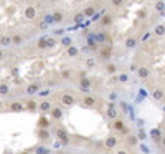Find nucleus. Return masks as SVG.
Instances as JSON below:
<instances>
[{
	"mask_svg": "<svg viewBox=\"0 0 165 154\" xmlns=\"http://www.w3.org/2000/svg\"><path fill=\"white\" fill-rule=\"evenodd\" d=\"M61 103L65 104V106H73V104L76 103V100H75V96H73V94L65 93V94L61 96Z\"/></svg>",
	"mask_w": 165,
	"mask_h": 154,
	"instance_id": "nucleus-1",
	"label": "nucleus"
},
{
	"mask_svg": "<svg viewBox=\"0 0 165 154\" xmlns=\"http://www.w3.org/2000/svg\"><path fill=\"white\" fill-rule=\"evenodd\" d=\"M111 55H112L111 47H103V48L99 50V58H103V60H109Z\"/></svg>",
	"mask_w": 165,
	"mask_h": 154,
	"instance_id": "nucleus-2",
	"label": "nucleus"
},
{
	"mask_svg": "<svg viewBox=\"0 0 165 154\" xmlns=\"http://www.w3.org/2000/svg\"><path fill=\"white\" fill-rule=\"evenodd\" d=\"M25 110V104L20 103V101H13V103H10V111H13V113H20V111Z\"/></svg>",
	"mask_w": 165,
	"mask_h": 154,
	"instance_id": "nucleus-3",
	"label": "nucleus"
},
{
	"mask_svg": "<svg viewBox=\"0 0 165 154\" xmlns=\"http://www.w3.org/2000/svg\"><path fill=\"white\" fill-rule=\"evenodd\" d=\"M38 91H40V83H30V85L27 86V90H25L27 94H35Z\"/></svg>",
	"mask_w": 165,
	"mask_h": 154,
	"instance_id": "nucleus-4",
	"label": "nucleus"
},
{
	"mask_svg": "<svg viewBox=\"0 0 165 154\" xmlns=\"http://www.w3.org/2000/svg\"><path fill=\"white\" fill-rule=\"evenodd\" d=\"M35 17H36V8H35V7H27L25 8V18L33 20Z\"/></svg>",
	"mask_w": 165,
	"mask_h": 154,
	"instance_id": "nucleus-5",
	"label": "nucleus"
},
{
	"mask_svg": "<svg viewBox=\"0 0 165 154\" xmlns=\"http://www.w3.org/2000/svg\"><path fill=\"white\" fill-rule=\"evenodd\" d=\"M25 110H28L30 113H35V111L38 110V104H36V101H35V100H28L27 103H25Z\"/></svg>",
	"mask_w": 165,
	"mask_h": 154,
	"instance_id": "nucleus-6",
	"label": "nucleus"
},
{
	"mask_svg": "<svg viewBox=\"0 0 165 154\" xmlns=\"http://www.w3.org/2000/svg\"><path fill=\"white\" fill-rule=\"evenodd\" d=\"M79 85H81V88H84V91H89V86H91V80L86 78L84 75H81V80H79Z\"/></svg>",
	"mask_w": 165,
	"mask_h": 154,
	"instance_id": "nucleus-7",
	"label": "nucleus"
},
{
	"mask_svg": "<svg viewBox=\"0 0 165 154\" xmlns=\"http://www.w3.org/2000/svg\"><path fill=\"white\" fill-rule=\"evenodd\" d=\"M38 110H40L41 113H48V111H51V103H50V101H46V100L41 101V103L38 104Z\"/></svg>",
	"mask_w": 165,
	"mask_h": 154,
	"instance_id": "nucleus-8",
	"label": "nucleus"
},
{
	"mask_svg": "<svg viewBox=\"0 0 165 154\" xmlns=\"http://www.w3.org/2000/svg\"><path fill=\"white\" fill-rule=\"evenodd\" d=\"M56 138H59L63 143H65V144L68 143V134H66V131H65L63 128H58V129H56Z\"/></svg>",
	"mask_w": 165,
	"mask_h": 154,
	"instance_id": "nucleus-9",
	"label": "nucleus"
},
{
	"mask_svg": "<svg viewBox=\"0 0 165 154\" xmlns=\"http://www.w3.org/2000/svg\"><path fill=\"white\" fill-rule=\"evenodd\" d=\"M99 25L101 27H107V25H112V17L111 15H103V18L99 20Z\"/></svg>",
	"mask_w": 165,
	"mask_h": 154,
	"instance_id": "nucleus-10",
	"label": "nucleus"
},
{
	"mask_svg": "<svg viewBox=\"0 0 165 154\" xmlns=\"http://www.w3.org/2000/svg\"><path fill=\"white\" fill-rule=\"evenodd\" d=\"M81 101H83V104H86V106H89V108L96 106V100H94L93 96H89V94H87V96H84Z\"/></svg>",
	"mask_w": 165,
	"mask_h": 154,
	"instance_id": "nucleus-11",
	"label": "nucleus"
},
{
	"mask_svg": "<svg viewBox=\"0 0 165 154\" xmlns=\"http://www.w3.org/2000/svg\"><path fill=\"white\" fill-rule=\"evenodd\" d=\"M51 17H53V22L55 23H61L63 18H65V17H63V12H59V10H55Z\"/></svg>",
	"mask_w": 165,
	"mask_h": 154,
	"instance_id": "nucleus-12",
	"label": "nucleus"
},
{
	"mask_svg": "<svg viewBox=\"0 0 165 154\" xmlns=\"http://www.w3.org/2000/svg\"><path fill=\"white\" fill-rule=\"evenodd\" d=\"M94 12H96V7L94 5H89L83 10V15L84 17H94Z\"/></svg>",
	"mask_w": 165,
	"mask_h": 154,
	"instance_id": "nucleus-13",
	"label": "nucleus"
},
{
	"mask_svg": "<svg viewBox=\"0 0 165 154\" xmlns=\"http://www.w3.org/2000/svg\"><path fill=\"white\" fill-rule=\"evenodd\" d=\"M10 93V86L7 83H0V96H7Z\"/></svg>",
	"mask_w": 165,
	"mask_h": 154,
	"instance_id": "nucleus-14",
	"label": "nucleus"
},
{
	"mask_svg": "<svg viewBox=\"0 0 165 154\" xmlns=\"http://www.w3.org/2000/svg\"><path fill=\"white\" fill-rule=\"evenodd\" d=\"M36 47H38V50H48L46 38H38V41H36Z\"/></svg>",
	"mask_w": 165,
	"mask_h": 154,
	"instance_id": "nucleus-15",
	"label": "nucleus"
},
{
	"mask_svg": "<svg viewBox=\"0 0 165 154\" xmlns=\"http://www.w3.org/2000/svg\"><path fill=\"white\" fill-rule=\"evenodd\" d=\"M0 45H2V47H8V45H12V37H7V35L0 37Z\"/></svg>",
	"mask_w": 165,
	"mask_h": 154,
	"instance_id": "nucleus-16",
	"label": "nucleus"
},
{
	"mask_svg": "<svg viewBox=\"0 0 165 154\" xmlns=\"http://www.w3.org/2000/svg\"><path fill=\"white\" fill-rule=\"evenodd\" d=\"M51 116H53L55 120H61V118H63V111L59 110V108H53V110H51Z\"/></svg>",
	"mask_w": 165,
	"mask_h": 154,
	"instance_id": "nucleus-17",
	"label": "nucleus"
},
{
	"mask_svg": "<svg viewBox=\"0 0 165 154\" xmlns=\"http://www.w3.org/2000/svg\"><path fill=\"white\" fill-rule=\"evenodd\" d=\"M66 51H68V55H69V57H76V55L79 53V50H78L76 47H73V45H71V47H68V48H66Z\"/></svg>",
	"mask_w": 165,
	"mask_h": 154,
	"instance_id": "nucleus-18",
	"label": "nucleus"
},
{
	"mask_svg": "<svg viewBox=\"0 0 165 154\" xmlns=\"http://www.w3.org/2000/svg\"><path fill=\"white\" fill-rule=\"evenodd\" d=\"M22 41H23L22 35H13V37H12V43L13 45H22Z\"/></svg>",
	"mask_w": 165,
	"mask_h": 154,
	"instance_id": "nucleus-19",
	"label": "nucleus"
},
{
	"mask_svg": "<svg viewBox=\"0 0 165 154\" xmlns=\"http://www.w3.org/2000/svg\"><path fill=\"white\" fill-rule=\"evenodd\" d=\"M107 116L112 118V120H116V118H117V110H116V106L114 108H107Z\"/></svg>",
	"mask_w": 165,
	"mask_h": 154,
	"instance_id": "nucleus-20",
	"label": "nucleus"
},
{
	"mask_svg": "<svg viewBox=\"0 0 165 154\" xmlns=\"http://www.w3.org/2000/svg\"><path fill=\"white\" fill-rule=\"evenodd\" d=\"M116 143H117V141H116V138H112V136H111V138H107L106 139V148H114V146H116Z\"/></svg>",
	"mask_w": 165,
	"mask_h": 154,
	"instance_id": "nucleus-21",
	"label": "nucleus"
},
{
	"mask_svg": "<svg viewBox=\"0 0 165 154\" xmlns=\"http://www.w3.org/2000/svg\"><path fill=\"white\" fill-rule=\"evenodd\" d=\"M46 45H48V50H50V48H53L55 45H56V38L48 37V38H46Z\"/></svg>",
	"mask_w": 165,
	"mask_h": 154,
	"instance_id": "nucleus-22",
	"label": "nucleus"
},
{
	"mask_svg": "<svg viewBox=\"0 0 165 154\" xmlns=\"http://www.w3.org/2000/svg\"><path fill=\"white\" fill-rule=\"evenodd\" d=\"M38 126H40L41 129H45V128L48 126V120H46L45 116H41V118H40V121H38Z\"/></svg>",
	"mask_w": 165,
	"mask_h": 154,
	"instance_id": "nucleus-23",
	"label": "nucleus"
},
{
	"mask_svg": "<svg viewBox=\"0 0 165 154\" xmlns=\"http://www.w3.org/2000/svg\"><path fill=\"white\" fill-rule=\"evenodd\" d=\"M71 75H73L71 70H63V71H61V78L63 80H69V78H71Z\"/></svg>",
	"mask_w": 165,
	"mask_h": 154,
	"instance_id": "nucleus-24",
	"label": "nucleus"
},
{
	"mask_svg": "<svg viewBox=\"0 0 165 154\" xmlns=\"http://www.w3.org/2000/svg\"><path fill=\"white\" fill-rule=\"evenodd\" d=\"M147 75H149V70H147V68H140L139 70V76H140V78H147Z\"/></svg>",
	"mask_w": 165,
	"mask_h": 154,
	"instance_id": "nucleus-25",
	"label": "nucleus"
},
{
	"mask_svg": "<svg viewBox=\"0 0 165 154\" xmlns=\"http://www.w3.org/2000/svg\"><path fill=\"white\" fill-rule=\"evenodd\" d=\"M38 136H40L41 139H48V136H50V134H48V131H46V129H40Z\"/></svg>",
	"mask_w": 165,
	"mask_h": 154,
	"instance_id": "nucleus-26",
	"label": "nucleus"
},
{
	"mask_svg": "<svg viewBox=\"0 0 165 154\" xmlns=\"http://www.w3.org/2000/svg\"><path fill=\"white\" fill-rule=\"evenodd\" d=\"M61 43L65 45V47H71V38H69V37H63Z\"/></svg>",
	"mask_w": 165,
	"mask_h": 154,
	"instance_id": "nucleus-27",
	"label": "nucleus"
},
{
	"mask_svg": "<svg viewBox=\"0 0 165 154\" xmlns=\"http://www.w3.org/2000/svg\"><path fill=\"white\" fill-rule=\"evenodd\" d=\"M106 71H107V73H111V75H112V73H116V65L109 63V65L106 66Z\"/></svg>",
	"mask_w": 165,
	"mask_h": 154,
	"instance_id": "nucleus-28",
	"label": "nucleus"
},
{
	"mask_svg": "<svg viewBox=\"0 0 165 154\" xmlns=\"http://www.w3.org/2000/svg\"><path fill=\"white\" fill-rule=\"evenodd\" d=\"M154 98H155V100H162V98H163V93L160 91V90H155V91H154Z\"/></svg>",
	"mask_w": 165,
	"mask_h": 154,
	"instance_id": "nucleus-29",
	"label": "nucleus"
},
{
	"mask_svg": "<svg viewBox=\"0 0 165 154\" xmlns=\"http://www.w3.org/2000/svg\"><path fill=\"white\" fill-rule=\"evenodd\" d=\"M83 20H84V15H83V13H78V15L75 17V22H76V23H81Z\"/></svg>",
	"mask_w": 165,
	"mask_h": 154,
	"instance_id": "nucleus-30",
	"label": "nucleus"
},
{
	"mask_svg": "<svg viewBox=\"0 0 165 154\" xmlns=\"http://www.w3.org/2000/svg\"><path fill=\"white\" fill-rule=\"evenodd\" d=\"M36 154H48V151L43 148V146H38V148H36Z\"/></svg>",
	"mask_w": 165,
	"mask_h": 154,
	"instance_id": "nucleus-31",
	"label": "nucleus"
},
{
	"mask_svg": "<svg viewBox=\"0 0 165 154\" xmlns=\"http://www.w3.org/2000/svg\"><path fill=\"white\" fill-rule=\"evenodd\" d=\"M86 65L89 66V68H93V66H96V60H94V58H89V60L86 61Z\"/></svg>",
	"mask_w": 165,
	"mask_h": 154,
	"instance_id": "nucleus-32",
	"label": "nucleus"
},
{
	"mask_svg": "<svg viewBox=\"0 0 165 154\" xmlns=\"http://www.w3.org/2000/svg\"><path fill=\"white\" fill-rule=\"evenodd\" d=\"M125 45H127L129 48H131V47H134V45H135V38H129V40L125 41Z\"/></svg>",
	"mask_w": 165,
	"mask_h": 154,
	"instance_id": "nucleus-33",
	"label": "nucleus"
},
{
	"mask_svg": "<svg viewBox=\"0 0 165 154\" xmlns=\"http://www.w3.org/2000/svg\"><path fill=\"white\" fill-rule=\"evenodd\" d=\"M163 33H165V27H162V25L157 27V35H163Z\"/></svg>",
	"mask_w": 165,
	"mask_h": 154,
	"instance_id": "nucleus-34",
	"label": "nucleus"
},
{
	"mask_svg": "<svg viewBox=\"0 0 165 154\" xmlns=\"http://www.w3.org/2000/svg\"><path fill=\"white\" fill-rule=\"evenodd\" d=\"M155 8H157V12H162V10H163V3L162 2H157Z\"/></svg>",
	"mask_w": 165,
	"mask_h": 154,
	"instance_id": "nucleus-35",
	"label": "nucleus"
},
{
	"mask_svg": "<svg viewBox=\"0 0 165 154\" xmlns=\"http://www.w3.org/2000/svg\"><path fill=\"white\" fill-rule=\"evenodd\" d=\"M111 3H112V7H119L122 3V0H111Z\"/></svg>",
	"mask_w": 165,
	"mask_h": 154,
	"instance_id": "nucleus-36",
	"label": "nucleus"
},
{
	"mask_svg": "<svg viewBox=\"0 0 165 154\" xmlns=\"http://www.w3.org/2000/svg\"><path fill=\"white\" fill-rule=\"evenodd\" d=\"M135 143H137V139H135L134 136H131V138H129V144H131V146H134Z\"/></svg>",
	"mask_w": 165,
	"mask_h": 154,
	"instance_id": "nucleus-37",
	"label": "nucleus"
},
{
	"mask_svg": "<svg viewBox=\"0 0 165 154\" xmlns=\"http://www.w3.org/2000/svg\"><path fill=\"white\" fill-rule=\"evenodd\" d=\"M40 93V96L43 98V96H48V94H50V91H48V90H45V91H38Z\"/></svg>",
	"mask_w": 165,
	"mask_h": 154,
	"instance_id": "nucleus-38",
	"label": "nucleus"
},
{
	"mask_svg": "<svg viewBox=\"0 0 165 154\" xmlns=\"http://www.w3.org/2000/svg\"><path fill=\"white\" fill-rule=\"evenodd\" d=\"M119 80H121V81H127V75H121V76H119Z\"/></svg>",
	"mask_w": 165,
	"mask_h": 154,
	"instance_id": "nucleus-39",
	"label": "nucleus"
},
{
	"mask_svg": "<svg viewBox=\"0 0 165 154\" xmlns=\"http://www.w3.org/2000/svg\"><path fill=\"white\" fill-rule=\"evenodd\" d=\"M0 60H3V51L0 50Z\"/></svg>",
	"mask_w": 165,
	"mask_h": 154,
	"instance_id": "nucleus-40",
	"label": "nucleus"
},
{
	"mask_svg": "<svg viewBox=\"0 0 165 154\" xmlns=\"http://www.w3.org/2000/svg\"><path fill=\"white\" fill-rule=\"evenodd\" d=\"M117 154H127L125 151H117Z\"/></svg>",
	"mask_w": 165,
	"mask_h": 154,
	"instance_id": "nucleus-41",
	"label": "nucleus"
},
{
	"mask_svg": "<svg viewBox=\"0 0 165 154\" xmlns=\"http://www.w3.org/2000/svg\"><path fill=\"white\" fill-rule=\"evenodd\" d=\"M162 144H163V148H165V138H162Z\"/></svg>",
	"mask_w": 165,
	"mask_h": 154,
	"instance_id": "nucleus-42",
	"label": "nucleus"
},
{
	"mask_svg": "<svg viewBox=\"0 0 165 154\" xmlns=\"http://www.w3.org/2000/svg\"><path fill=\"white\" fill-rule=\"evenodd\" d=\"M20 154H30V152H28V151H23V152H20Z\"/></svg>",
	"mask_w": 165,
	"mask_h": 154,
	"instance_id": "nucleus-43",
	"label": "nucleus"
},
{
	"mask_svg": "<svg viewBox=\"0 0 165 154\" xmlns=\"http://www.w3.org/2000/svg\"><path fill=\"white\" fill-rule=\"evenodd\" d=\"M99 2H107V0H99Z\"/></svg>",
	"mask_w": 165,
	"mask_h": 154,
	"instance_id": "nucleus-44",
	"label": "nucleus"
},
{
	"mask_svg": "<svg viewBox=\"0 0 165 154\" xmlns=\"http://www.w3.org/2000/svg\"><path fill=\"white\" fill-rule=\"evenodd\" d=\"M0 108H2V101H0Z\"/></svg>",
	"mask_w": 165,
	"mask_h": 154,
	"instance_id": "nucleus-45",
	"label": "nucleus"
},
{
	"mask_svg": "<svg viewBox=\"0 0 165 154\" xmlns=\"http://www.w3.org/2000/svg\"><path fill=\"white\" fill-rule=\"evenodd\" d=\"M23 2H30V0H23Z\"/></svg>",
	"mask_w": 165,
	"mask_h": 154,
	"instance_id": "nucleus-46",
	"label": "nucleus"
},
{
	"mask_svg": "<svg viewBox=\"0 0 165 154\" xmlns=\"http://www.w3.org/2000/svg\"><path fill=\"white\" fill-rule=\"evenodd\" d=\"M104 154H109V152H104Z\"/></svg>",
	"mask_w": 165,
	"mask_h": 154,
	"instance_id": "nucleus-47",
	"label": "nucleus"
}]
</instances>
